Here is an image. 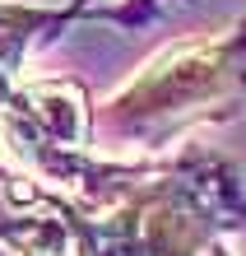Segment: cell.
I'll return each mask as SVG.
<instances>
[{
	"mask_svg": "<svg viewBox=\"0 0 246 256\" xmlns=\"http://www.w3.org/2000/svg\"><path fill=\"white\" fill-rule=\"evenodd\" d=\"M37 196L65 219L74 256H205L246 228L242 177L209 144L135 163L93 158L65 196Z\"/></svg>",
	"mask_w": 246,
	"mask_h": 256,
	"instance_id": "1",
	"label": "cell"
},
{
	"mask_svg": "<svg viewBox=\"0 0 246 256\" xmlns=\"http://www.w3.org/2000/svg\"><path fill=\"white\" fill-rule=\"evenodd\" d=\"M186 5H191V0H186Z\"/></svg>",
	"mask_w": 246,
	"mask_h": 256,
	"instance_id": "4",
	"label": "cell"
},
{
	"mask_svg": "<svg viewBox=\"0 0 246 256\" xmlns=\"http://www.w3.org/2000/svg\"><path fill=\"white\" fill-rule=\"evenodd\" d=\"M205 256H233V247H228V238H223V242H214V247H209Z\"/></svg>",
	"mask_w": 246,
	"mask_h": 256,
	"instance_id": "3",
	"label": "cell"
},
{
	"mask_svg": "<svg viewBox=\"0 0 246 256\" xmlns=\"http://www.w3.org/2000/svg\"><path fill=\"white\" fill-rule=\"evenodd\" d=\"M246 102V14L228 28L163 42L126 84L93 98L98 158H163L200 126L233 122Z\"/></svg>",
	"mask_w": 246,
	"mask_h": 256,
	"instance_id": "2",
	"label": "cell"
}]
</instances>
